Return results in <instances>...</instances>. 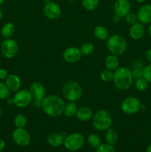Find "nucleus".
<instances>
[{
  "label": "nucleus",
  "mask_w": 151,
  "mask_h": 152,
  "mask_svg": "<svg viewBox=\"0 0 151 152\" xmlns=\"http://www.w3.org/2000/svg\"><path fill=\"white\" fill-rule=\"evenodd\" d=\"M81 56L82 55L80 52L79 48L73 47V46L66 48L62 53V57H63L64 60L70 64L76 63V62H78L81 59Z\"/></svg>",
  "instance_id": "obj_13"
},
{
  "label": "nucleus",
  "mask_w": 151,
  "mask_h": 152,
  "mask_svg": "<svg viewBox=\"0 0 151 152\" xmlns=\"http://www.w3.org/2000/svg\"><path fill=\"white\" fill-rule=\"evenodd\" d=\"M43 1H44V3H48L50 2V1H52V0H42Z\"/></svg>",
  "instance_id": "obj_46"
},
{
  "label": "nucleus",
  "mask_w": 151,
  "mask_h": 152,
  "mask_svg": "<svg viewBox=\"0 0 151 152\" xmlns=\"http://www.w3.org/2000/svg\"><path fill=\"white\" fill-rule=\"evenodd\" d=\"M15 32V25L12 22H7L1 27V35L4 39H9Z\"/></svg>",
  "instance_id": "obj_23"
},
{
  "label": "nucleus",
  "mask_w": 151,
  "mask_h": 152,
  "mask_svg": "<svg viewBox=\"0 0 151 152\" xmlns=\"http://www.w3.org/2000/svg\"><path fill=\"white\" fill-rule=\"evenodd\" d=\"M84 137L81 134L72 133L67 135L64 140V146L70 151H77L84 145Z\"/></svg>",
  "instance_id": "obj_6"
},
{
  "label": "nucleus",
  "mask_w": 151,
  "mask_h": 152,
  "mask_svg": "<svg viewBox=\"0 0 151 152\" xmlns=\"http://www.w3.org/2000/svg\"><path fill=\"white\" fill-rule=\"evenodd\" d=\"M143 77L151 84V63L143 68Z\"/></svg>",
  "instance_id": "obj_34"
},
{
  "label": "nucleus",
  "mask_w": 151,
  "mask_h": 152,
  "mask_svg": "<svg viewBox=\"0 0 151 152\" xmlns=\"http://www.w3.org/2000/svg\"><path fill=\"white\" fill-rule=\"evenodd\" d=\"M93 35L97 39L101 41H106L109 37V32L107 29L103 25H98L93 30Z\"/></svg>",
  "instance_id": "obj_21"
},
{
  "label": "nucleus",
  "mask_w": 151,
  "mask_h": 152,
  "mask_svg": "<svg viewBox=\"0 0 151 152\" xmlns=\"http://www.w3.org/2000/svg\"><path fill=\"white\" fill-rule=\"evenodd\" d=\"M87 143L92 148H96L102 144V140L96 134H90L87 137Z\"/></svg>",
  "instance_id": "obj_27"
},
{
  "label": "nucleus",
  "mask_w": 151,
  "mask_h": 152,
  "mask_svg": "<svg viewBox=\"0 0 151 152\" xmlns=\"http://www.w3.org/2000/svg\"><path fill=\"white\" fill-rule=\"evenodd\" d=\"M12 139L19 146L26 147L30 142V135L25 128H16L12 133Z\"/></svg>",
  "instance_id": "obj_10"
},
{
  "label": "nucleus",
  "mask_w": 151,
  "mask_h": 152,
  "mask_svg": "<svg viewBox=\"0 0 151 152\" xmlns=\"http://www.w3.org/2000/svg\"><path fill=\"white\" fill-rule=\"evenodd\" d=\"M62 93L64 98L69 102H77L82 96V87L78 82L69 80L62 86Z\"/></svg>",
  "instance_id": "obj_3"
},
{
  "label": "nucleus",
  "mask_w": 151,
  "mask_h": 152,
  "mask_svg": "<svg viewBox=\"0 0 151 152\" xmlns=\"http://www.w3.org/2000/svg\"><path fill=\"white\" fill-rule=\"evenodd\" d=\"M4 81H5L4 83H5L6 86H7L10 92L16 93L21 89L22 82H21L20 77L16 74H9Z\"/></svg>",
  "instance_id": "obj_16"
},
{
  "label": "nucleus",
  "mask_w": 151,
  "mask_h": 152,
  "mask_svg": "<svg viewBox=\"0 0 151 152\" xmlns=\"http://www.w3.org/2000/svg\"><path fill=\"white\" fill-rule=\"evenodd\" d=\"M142 107L141 101L135 96H128L123 99L120 108L124 114L133 115L139 112Z\"/></svg>",
  "instance_id": "obj_7"
},
{
  "label": "nucleus",
  "mask_w": 151,
  "mask_h": 152,
  "mask_svg": "<svg viewBox=\"0 0 151 152\" xmlns=\"http://www.w3.org/2000/svg\"><path fill=\"white\" fill-rule=\"evenodd\" d=\"M33 99L29 89H20L16 92L13 98L14 105L19 108H26L31 103Z\"/></svg>",
  "instance_id": "obj_9"
},
{
  "label": "nucleus",
  "mask_w": 151,
  "mask_h": 152,
  "mask_svg": "<svg viewBox=\"0 0 151 152\" xmlns=\"http://www.w3.org/2000/svg\"><path fill=\"white\" fill-rule=\"evenodd\" d=\"M131 71L133 78L138 79L143 77V68L142 67V65H136V66H135V68H133V71Z\"/></svg>",
  "instance_id": "obj_33"
},
{
  "label": "nucleus",
  "mask_w": 151,
  "mask_h": 152,
  "mask_svg": "<svg viewBox=\"0 0 151 152\" xmlns=\"http://www.w3.org/2000/svg\"><path fill=\"white\" fill-rule=\"evenodd\" d=\"M2 17H3V10H2V9L0 7V21L1 20Z\"/></svg>",
  "instance_id": "obj_42"
},
{
  "label": "nucleus",
  "mask_w": 151,
  "mask_h": 152,
  "mask_svg": "<svg viewBox=\"0 0 151 152\" xmlns=\"http://www.w3.org/2000/svg\"><path fill=\"white\" fill-rule=\"evenodd\" d=\"M33 98L36 102H41L46 96V90L44 86L38 82H34L30 85L29 88Z\"/></svg>",
  "instance_id": "obj_15"
},
{
  "label": "nucleus",
  "mask_w": 151,
  "mask_h": 152,
  "mask_svg": "<svg viewBox=\"0 0 151 152\" xmlns=\"http://www.w3.org/2000/svg\"><path fill=\"white\" fill-rule=\"evenodd\" d=\"M120 61L118 56L115 55L110 54L107 56L105 59V65L106 68L110 71H115L118 68H119Z\"/></svg>",
  "instance_id": "obj_20"
},
{
  "label": "nucleus",
  "mask_w": 151,
  "mask_h": 152,
  "mask_svg": "<svg viewBox=\"0 0 151 152\" xmlns=\"http://www.w3.org/2000/svg\"><path fill=\"white\" fill-rule=\"evenodd\" d=\"M121 19V18H120L119 16H118L117 15H114L113 17L112 18V20H113V23L118 24V23H119Z\"/></svg>",
  "instance_id": "obj_38"
},
{
  "label": "nucleus",
  "mask_w": 151,
  "mask_h": 152,
  "mask_svg": "<svg viewBox=\"0 0 151 152\" xmlns=\"http://www.w3.org/2000/svg\"><path fill=\"white\" fill-rule=\"evenodd\" d=\"M131 4L129 0H115L113 10L115 15L120 18H124L130 13Z\"/></svg>",
  "instance_id": "obj_12"
},
{
  "label": "nucleus",
  "mask_w": 151,
  "mask_h": 152,
  "mask_svg": "<svg viewBox=\"0 0 151 152\" xmlns=\"http://www.w3.org/2000/svg\"><path fill=\"white\" fill-rule=\"evenodd\" d=\"M145 34V28L143 24L141 22H136L130 26L129 29V34L132 39L139 40L144 37Z\"/></svg>",
  "instance_id": "obj_17"
},
{
  "label": "nucleus",
  "mask_w": 151,
  "mask_h": 152,
  "mask_svg": "<svg viewBox=\"0 0 151 152\" xmlns=\"http://www.w3.org/2000/svg\"><path fill=\"white\" fill-rule=\"evenodd\" d=\"M4 1H5V0H0V6L2 5L4 3Z\"/></svg>",
  "instance_id": "obj_45"
},
{
  "label": "nucleus",
  "mask_w": 151,
  "mask_h": 152,
  "mask_svg": "<svg viewBox=\"0 0 151 152\" xmlns=\"http://www.w3.org/2000/svg\"><path fill=\"white\" fill-rule=\"evenodd\" d=\"M13 123H14V126L16 128L23 129L26 126L27 123H28V119H27L26 116L24 115V114H18L15 116Z\"/></svg>",
  "instance_id": "obj_25"
},
{
  "label": "nucleus",
  "mask_w": 151,
  "mask_h": 152,
  "mask_svg": "<svg viewBox=\"0 0 151 152\" xmlns=\"http://www.w3.org/2000/svg\"><path fill=\"white\" fill-rule=\"evenodd\" d=\"M65 137L66 136H65L62 133L50 134L47 137V142L48 145L51 147L57 148L63 145Z\"/></svg>",
  "instance_id": "obj_18"
},
{
  "label": "nucleus",
  "mask_w": 151,
  "mask_h": 152,
  "mask_svg": "<svg viewBox=\"0 0 151 152\" xmlns=\"http://www.w3.org/2000/svg\"><path fill=\"white\" fill-rule=\"evenodd\" d=\"M5 148V142L1 138H0V152L2 151Z\"/></svg>",
  "instance_id": "obj_39"
},
{
  "label": "nucleus",
  "mask_w": 151,
  "mask_h": 152,
  "mask_svg": "<svg viewBox=\"0 0 151 152\" xmlns=\"http://www.w3.org/2000/svg\"><path fill=\"white\" fill-rule=\"evenodd\" d=\"M147 32H148V34H149V36L150 37V38H151V24H150V26L148 27Z\"/></svg>",
  "instance_id": "obj_41"
},
{
  "label": "nucleus",
  "mask_w": 151,
  "mask_h": 152,
  "mask_svg": "<svg viewBox=\"0 0 151 152\" xmlns=\"http://www.w3.org/2000/svg\"><path fill=\"white\" fill-rule=\"evenodd\" d=\"M118 139V135L115 129L110 128L107 131H105V140L107 143L110 144V145H114L117 142Z\"/></svg>",
  "instance_id": "obj_22"
},
{
  "label": "nucleus",
  "mask_w": 151,
  "mask_h": 152,
  "mask_svg": "<svg viewBox=\"0 0 151 152\" xmlns=\"http://www.w3.org/2000/svg\"><path fill=\"white\" fill-rule=\"evenodd\" d=\"M106 46L110 54L118 56L124 54L127 49V40L119 34H113L106 40Z\"/></svg>",
  "instance_id": "obj_4"
},
{
  "label": "nucleus",
  "mask_w": 151,
  "mask_h": 152,
  "mask_svg": "<svg viewBox=\"0 0 151 152\" xmlns=\"http://www.w3.org/2000/svg\"><path fill=\"white\" fill-rule=\"evenodd\" d=\"M1 54L7 59L14 58L19 51V46L16 40L13 39H4L0 46Z\"/></svg>",
  "instance_id": "obj_8"
},
{
  "label": "nucleus",
  "mask_w": 151,
  "mask_h": 152,
  "mask_svg": "<svg viewBox=\"0 0 151 152\" xmlns=\"http://www.w3.org/2000/svg\"><path fill=\"white\" fill-rule=\"evenodd\" d=\"M135 1L138 3H143V2H144L145 0H135Z\"/></svg>",
  "instance_id": "obj_44"
},
{
  "label": "nucleus",
  "mask_w": 151,
  "mask_h": 152,
  "mask_svg": "<svg viewBox=\"0 0 151 152\" xmlns=\"http://www.w3.org/2000/svg\"><path fill=\"white\" fill-rule=\"evenodd\" d=\"M92 123L96 130L105 132L112 126L113 119L109 111L105 109H99L93 114Z\"/></svg>",
  "instance_id": "obj_5"
},
{
  "label": "nucleus",
  "mask_w": 151,
  "mask_h": 152,
  "mask_svg": "<svg viewBox=\"0 0 151 152\" xmlns=\"http://www.w3.org/2000/svg\"><path fill=\"white\" fill-rule=\"evenodd\" d=\"M77 110H78V106L76 102H69L68 104H65L63 114L67 117H73L76 116Z\"/></svg>",
  "instance_id": "obj_24"
},
{
  "label": "nucleus",
  "mask_w": 151,
  "mask_h": 152,
  "mask_svg": "<svg viewBox=\"0 0 151 152\" xmlns=\"http://www.w3.org/2000/svg\"><path fill=\"white\" fill-rule=\"evenodd\" d=\"M43 13L47 19L55 20L60 17L62 10L59 4L54 1H50L48 3H45L43 7Z\"/></svg>",
  "instance_id": "obj_11"
},
{
  "label": "nucleus",
  "mask_w": 151,
  "mask_h": 152,
  "mask_svg": "<svg viewBox=\"0 0 151 152\" xmlns=\"http://www.w3.org/2000/svg\"><path fill=\"white\" fill-rule=\"evenodd\" d=\"M96 152H115V148L113 145L108 143L101 144L96 149Z\"/></svg>",
  "instance_id": "obj_32"
},
{
  "label": "nucleus",
  "mask_w": 151,
  "mask_h": 152,
  "mask_svg": "<svg viewBox=\"0 0 151 152\" xmlns=\"http://www.w3.org/2000/svg\"><path fill=\"white\" fill-rule=\"evenodd\" d=\"M10 91L8 89L7 86H6L5 83L0 81V100L7 99L10 96Z\"/></svg>",
  "instance_id": "obj_31"
},
{
  "label": "nucleus",
  "mask_w": 151,
  "mask_h": 152,
  "mask_svg": "<svg viewBox=\"0 0 151 152\" xmlns=\"http://www.w3.org/2000/svg\"><path fill=\"white\" fill-rule=\"evenodd\" d=\"M150 83L143 77L136 79L135 82V87L139 91H145L148 88Z\"/></svg>",
  "instance_id": "obj_29"
},
{
  "label": "nucleus",
  "mask_w": 151,
  "mask_h": 152,
  "mask_svg": "<svg viewBox=\"0 0 151 152\" xmlns=\"http://www.w3.org/2000/svg\"><path fill=\"white\" fill-rule=\"evenodd\" d=\"M138 22L143 25L151 24V4H144L141 6L138 10Z\"/></svg>",
  "instance_id": "obj_14"
},
{
  "label": "nucleus",
  "mask_w": 151,
  "mask_h": 152,
  "mask_svg": "<svg viewBox=\"0 0 151 152\" xmlns=\"http://www.w3.org/2000/svg\"><path fill=\"white\" fill-rule=\"evenodd\" d=\"M93 116V112L90 108L87 106H81L78 108L76 114L77 120L81 122H86L91 120Z\"/></svg>",
  "instance_id": "obj_19"
},
{
  "label": "nucleus",
  "mask_w": 151,
  "mask_h": 152,
  "mask_svg": "<svg viewBox=\"0 0 151 152\" xmlns=\"http://www.w3.org/2000/svg\"><path fill=\"white\" fill-rule=\"evenodd\" d=\"M8 75L9 74L7 70L4 68H0V80H5Z\"/></svg>",
  "instance_id": "obj_36"
},
{
  "label": "nucleus",
  "mask_w": 151,
  "mask_h": 152,
  "mask_svg": "<svg viewBox=\"0 0 151 152\" xmlns=\"http://www.w3.org/2000/svg\"><path fill=\"white\" fill-rule=\"evenodd\" d=\"M146 152H151V143L147 146L146 149Z\"/></svg>",
  "instance_id": "obj_43"
},
{
  "label": "nucleus",
  "mask_w": 151,
  "mask_h": 152,
  "mask_svg": "<svg viewBox=\"0 0 151 152\" xmlns=\"http://www.w3.org/2000/svg\"><path fill=\"white\" fill-rule=\"evenodd\" d=\"M100 78L105 83H110V82L113 81V71H110V70L107 69V68H105V69H104L101 72Z\"/></svg>",
  "instance_id": "obj_30"
},
{
  "label": "nucleus",
  "mask_w": 151,
  "mask_h": 152,
  "mask_svg": "<svg viewBox=\"0 0 151 152\" xmlns=\"http://www.w3.org/2000/svg\"><path fill=\"white\" fill-rule=\"evenodd\" d=\"M7 103L8 105H14V102H13V98H7Z\"/></svg>",
  "instance_id": "obj_40"
},
{
  "label": "nucleus",
  "mask_w": 151,
  "mask_h": 152,
  "mask_svg": "<svg viewBox=\"0 0 151 152\" xmlns=\"http://www.w3.org/2000/svg\"><path fill=\"white\" fill-rule=\"evenodd\" d=\"M124 18H125L126 22L130 25H133V24L136 23L138 22V17L136 13H129Z\"/></svg>",
  "instance_id": "obj_35"
},
{
  "label": "nucleus",
  "mask_w": 151,
  "mask_h": 152,
  "mask_svg": "<svg viewBox=\"0 0 151 152\" xmlns=\"http://www.w3.org/2000/svg\"><path fill=\"white\" fill-rule=\"evenodd\" d=\"M145 58L150 63H151V48L147 49L146 50V52H145Z\"/></svg>",
  "instance_id": "obj_37"
},
{
  "label": "nucleus",
  "mask_w": 151,
  "mask_h": 152,
  "mask_svg": "<svg viewBox=\"0 0 151 152\" xmlns=\"http://www.w3.org/2000/svg\"><path fill=\"white\" fill-rule=\"evenodd\" d=\"M80 52H81V55L84 56H89V55L92 54L94 51V45L93 43L91 42H84L81 45L79 48Z\"/></svg>",
  "instance_id": "obj_26"
},
{
  "label": "nucleus",
  "mask_w": 151,
  "mask_h": 152,
  "mask_svg": "<svg viewBox=\"0 0 151 152\" xmlns=\"http://www.w3.org/2000/svg\"><path fill=\"white\" fill-rule=\"evenodd\" d=\"M133 77L132 71L127 67H119L113 71V82L119 91H127L133 85Z\"/></svg>",
  "instance_id": "obj_2"
},
{
  "label": "nucleus",
  "mask_w": 151,
  "mask_h": 152,
  "mask_svg": "<svg viewBox=\"0 0 151 152\" xmlns=\"http://www.w3.org/2000/svg\"><path fill=\"white\" fill-rule=\"evenodd\" d=\"M65 103L63 99L56 95L46 96L41 101V108L46 115L50 117H57L64 112Z\"/></svg>",
  "instance_id": "obj_1"
},
{
  "label": "nucleus",
  "mask_w": 151,
  "mask_h": 152,
  "mask_svg": "<svg viewBox=\"0 0 151 152\" xmlns=\"http://www.w3.org/2000/svg\"><path fill=\"white\" fill-rule=\"evenodd\" d=\"M81 4L85 10L92 11L97 8L99 4V0H81Z\"/></svg>",
  "instance_id": "obj_28"
}]
</instances>
